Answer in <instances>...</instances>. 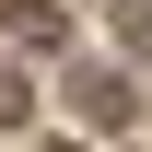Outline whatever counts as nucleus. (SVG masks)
<instances>
[{
	"label": "nucleus",
	"mask_w": 152,
	"mask_h": 152,
	"mask_svg": "<svg viewBox=\"0 0 152 152\" xmlns=\"http://www.w3.org/2000/svg\"><path fill=\"white\" fill-rule=\"evenodd\" d=\"M12 35H23V47H58L70 23H58V0H12Z\"/></svg>",
	"instance_id": "nucleus-2"
},
{
	"label": "nucleus",
	"mask_w": 152,
	"mask_h": 152,
	"mask_svg": "<svg viewBox=\"0 0 152 152\" xmlns=\"http://www.w3.org/2000/svg\"><path fill=\"white\" fill-rule=\"evenodd\" d=\"M117 23H129V47L152 58V0H117Z\"/></svg>",
	"instance_id": "nucleus-3"
},
{
	"label": "nucleus",
	"mask_w": 152,
	"mask_h": 152,
	"mask_svg": "<svg viewBox=\"0 0 152 152\" xmlns=\"http://www.w3.org/2000/svg\"><path fill=\"white\" fill-rule=\"evenodd\" d=\"M12 117H23V82H12V70H0V129H12Z\"/></svg>",
	"instance_id": "nucleus-4"
},
{
	"label": "nucleus",
	"mask_w": 152,
	"mask_h": 152,
	"mask_svg": "<svg viewBox=\"0 0 152 152\" xmlns=\"http://www.w3.org/2000/svg\"><path fill=\"white\" fill-rule=\"evenodd\" d=\"M70 105H82V129H129V105H140V94H129L117 70H82V82H70Z\"/></svg>",
	"instance_id": "nucleus-1"
}]
</instances>
